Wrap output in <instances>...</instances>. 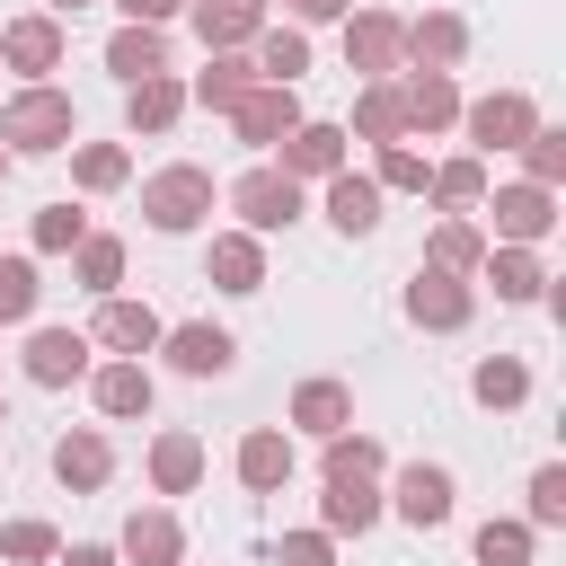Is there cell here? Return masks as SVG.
<instances>
[{
    "label": "cell",
    "instance_id": "obj_34",
    "mask_svg": "<svg viewBox=\"0 0 566 566\" xmlns=\"http://www.w3.org/2000/svg\"><path fill=\"white\" fill-rule=\"evenodd\" d=\"M486 186H495V177H486V159H478V150H460V159H442V168L424 177V195H433L442 212H478V195H486Z\"/></svg>",
    "mask_w": 566,
    "mask_h": 566
},
{
    "label": "cell",
    "instance_id": "obj_46",
    "mask_svg": "<svg viewBox=\"0 0 566 566\" xmlns=\"http://www.w3.org/2000/svg\"><path fill=\"white\" fill-rule=\"evenodd\" d=\"M274 566H336V539L327 531H283L274 539Z\"/></svg>",
    "mask_w": 566,
    "mask_h": 566
},
{
    "label": "cell",
    "instance_id": "obj_24",
    "mask_svg": "<svg viewBox=\"0 0 566 566\" xmlns=\"http://www.w3.org/2000/svg\"><path fill=\"white\" fill-rule=\"evenodd\" d=\"M150 495H195L203 486V442L186 433V424H168V433H150Z\"/></svg>",
    "mask_w": 566,
    "mask_h": 566
},
{
    "label": "cell",
    "instance_id": "obj_15",
    "mask_svg": "<svg viewBox=\"0 0 566 566\" xmlns=\"http://www.w3.org/2000/svg\"><path fill=\"white\" fill-rule=\"evenodd\" d=\"M88 398H97V416H106V424H133V416H150L159 380H150V363H142V354H115V363H97V371H88Z\"/></svg>",
    "mask_w": 566,
    "mask_h": 566
},
{
    "label": "cell",
    "instance_id": "obj_12",
    "mask_svg": "<svg viewBox=\"0 0 566 566\" xmlns=\"http://www.w3.org/2000/svg\"><path fill=\"white\" fill-rule=\"evenodd\" d=\"M62 18L53 9H27V18H9L0 27V71H18V80H44V71H62Z\"/></svg>",
    "mask_w": 566,
    "mask_h": 566
},
{
    "label": "cell",
    "instance_id": "obj_40",
    "mask_svg": "<svg viewBox=\"0 0 566 566\" xmlns=\"http://www.w3.org/2000/svg\"><path fill=\"white\" fill-rule=\"evenodd\" d=\"M522 522H531V531H566V460H539V469H531Z\"/></svg>",
    "mask_w": 566,
    "mask_h": 566
},
{
    "label": "cell",
    "instance_id": "obj_20",
    "mask_svg": "<svg viewBox=\"0 0 566 566\" xmlns=\"http://www.w3.org/2000/svg\"><path fill=\"white\" fill-rule=\"evenodd\" d=\"M27 380H35V389L88 380V336H80V327H35V336H27Z\"/></svg>",
    "mask_w": 566,
    "mask_h": 566
},
{
    "label": "cell",
    "instance_id": "obj_7",
    "mask_svg": "<svg viewBox=\"0 0 566 566\" xmlns=\"http://www.w3.org/2000/svg\"><path fill=\"white\" fill-rule=\"evenodd\" d=\"M230 212H239V230L274 239V230H292V221H301V186H292L283 168H248V177L230 186Z\"/></svg>",
    "mask_w": 566,
    "mask_h": 566
},
{
    "label": "cell",
    "instance_id": "obj_43",
    "mask_svg": "<svg viewBox=\"0 0 566 566\" xmlns=\"http://www.w3.org/2000/svg\"><path fill=\"white\" fill-rule=\"evenodd\" d=\"M35 301H44V283H35V256H0V327L35 318Z\"/></svg>",
    "mask_w": 566,
    "mask_h": 566
},
{
    "label": "cell",
    "instance_id": "obj_3",
    "mask_svg": "<svg viewBox=\"0 0 566 566\" xmlns=\"http://www.w3.org/2000/svg\"><path fill=\"white\" fill-rule=\"evenodd\" d=\"M531 124H539L531 88H486V97H460V133H469V150H478V159L522 150V142H531Z\"/></svg>",
    "mask_w": 566,
    "mask_h": 566
},
{
    "label": "cell",
    "instance_id": "obj_1",
    "mask_svg": "<svg viewBox=\"0 0 566 566\" xmlns=\"http://www.w3.org/2000/svg\"><path fill=\"white\" fill-rule=\"evenodd\" d=\"M142 221H150L159 239H186V230H203V221H212V168H195V159H168V168H150V177H142Z\"/></svg>",
    "mask_w": 566,
    "mask_h": 566
},
{
    "label": "cell",
    "instance_id": "obj_44",
    "mask_svg": "<svg viewBox=\"0 0 566 566\" xmlns=\"http://www.w3.org/2000/svg\"><path fill=\"white\" fill-rule=\"evenodd\" d=\"M88 239V212H71V203H44L35 212V256H71Z\"/></svg>",
    "mask_w": 566,
    "mask_h": 566
},
{
    "label": "cell",
    "instance_id": "obj_19",
    "mask_svg": "<svg viewBox=\"0 0 566 566\" xmlns=\"http://www.w3.org/2000/svg\"><path fill=\"white\" fill-rule=\"evenodd\" d=\"M88 345H106V354H159V310H150V301H124V292H106V301H97V327H88Z\"/></svg>",
    "mask_w": 566,
    "mask_h": 566
},
{
    "label": "cell",
    "instance_id": "obj_37",
    "mask_svg": "<svg viewBox=\"0 0 566 566\" xmlns=\"http://www.w3.org/2000/svg\"><path fill=\"white\" fill-rule=\"evenodd\" d=\"M354 133H363V142H407L398 80H363V97H354Z\"/></svg>",
    "mask_w": 566,
    "mask_h": 566
},
{
    "label": "cell",
    "instance_id": "obj_41",
    "mask_svg": "<svg viewBox=\"0 0 566 566\" xmlns=\"http://www.w3.org/2000/svg\"><path fill=\"white\" fill-rule=\"evenodd\" d=\"M513 159H522L531 186H566V133H557V124H531V142H522Z\"/></svg>",
    "mask_w": 566,
    "mask_h": 566
},
{
    "label": "cell",
    "instance_id": "obj_32",
    "mask_svg": "<svg viewBox=\"0 0 566 566\" xmlns=\"http://www.w3.org/2000/svg\"><path fill=\"white\" fill-rule=\"evenodd\" d=\"M469 398L495 407V416H513V407L531 398V363H522V354H486V363L469 371Z\"/></svg>",
    "mask_w": 566,
    "mask_h": 566
},
{
    "label": "cell",
    "instance_id": "obj_2",
    "mask_svg": "<svg viewBox=\"0 0 566 566\" xmlns=\"http://www.w3.org/2000/svg\"><path fill=\"white\" fill-rule=\"evenodd\" d=\"M0 142H9V150H71V142H80V106H71L53 80H27V88L0 106Z\"/></svg>",
    "mask_w": 566,
    "mask_h": 566
},
{
    "label": "cell",
    "instance_id": "obj_27",
    "mask_svg": "<svg viewBox=\"0 0 566 566\" xmlns=\"http://www.w3.org/2000/svg\"><path fill=\"white\" fill-rule=\"evenodd\" d=\"M186 9H195L203 53H239V44H256V27H265V0H186Z\"/></svg>",
    "mask_w": 566,
    "mask_h": 566
},
{
    "label": "cell",
    "instance_id": "obj_14",
    "mask_svg": "<svg viewBox=\"0 0 566 566\" xmlns=\"http://www.w3.org/2000/svg\"><path fill=\"white\" fill-rule=\"evenodd\" d=\"M398 35H407L398 9H345V71L389 80V71H398Z\"/></svg>",
    "mask_w": 566,
    "mask_h": 566
},
{
    "label": "cell",
    "instance_id": "obj_36",
    "mask_svg": "<svg viewBox=\"0 0 566 566\" xmlns=\"http://www.w3.org/2000/svg\"><path fill=\"white\" fill-rule=\"evenodd\" d=\"M124 177H133V150H124V142H80V150H71V186H80V195H115Z\"/></svg>",
    "mask_w": 566,
    "mask_h": 566
},
{
    "label": "cell",
    "instance_id": "obj_18",
    "mask_svg": "<svg viewBox=\"0 0 566 566\" xmlns=\"http://www.w3.org/2000/svg\"><path fill=\"white\" fill-rule=\"evenodd\" d=\"M478 274H486V283H495V301H513V310L548 301V265H539V248H504V239H486Z\"/></svg>",
    "mask_w": 566,
    "mask_h": 566
},
{
    "label": "cell",
    "instance_id": "obj_38",
    "mask_svg": "<svg viewBox=\"0 0 566 566\" xmlns=\"http://www.w3.org/2000/svg\"><path fill=\"white\" fill-rule=\"evenodd\" d=\"M371 150H380V168H371V186H380V195H424L433 159H424L416 142H371Z\"/></svg>",
    "mask_w": 566,
    "mask_h": 566
},
{
    "label": "cell",
    "instance_id": "obj_33",
    "mask_svg": "<svg viewBox=\"0 0 566 566\" xmlns=\"http://www.w3.org/2000/svg\"><path fill=\"white\" fill-rule=\"evenodd\" d=\"M256 80H283V88H301V71H310V35L301 27H256Z\"/></svg>",
    "mask_w": 566,
    "mask_h": 566
},
{
    "label": "cell",
    "instance_id": "obj_4",
    "mask_svg": "<svg viewBox=\"0 0 566 566\" xmlns=\"http://www.w3.org/2000/svg\"><path fill=\"white\" fill-rule=\"evenodd\" d=\"M478 212L495 221V239H504V248H539V239L557 230V186L513 177V186H486V195H478Z\"/></svg>",
    "mask_w": 566,
    "mask_h": 566
},
{
    "label": "cell",
    "instance_id": "obj_25",
    "mask_svg": "<svg viewBox=\"0 0 566 566\" xmlns=\"http://www.w3.org/2000/svg\"><path fill=\"white\" fill-rule=\"evenodd\" d=\"M230 469H239V486H248V495H274V486L292 478V433H283V424H256V433H239Z\"/></svg>",
    "mask_w": 566,
    "mask_h": 566
},
{
    "label": "cell",
    "instance_id": "obj_5",
    "mask_svg": "<svg viewBox=\"0 0 566 566\" xmlns=\"http://www.w3.org/2000/svg\"><path fill=\"white\" fill-rule=\"evenodd\" d=\"M407 531H442L451 522V504H460V486H451V469L442 460H407L398 478H389V495H380Z\"/></svg>",
    "mask_w": 566,
    "mask_h": 566
},
{
    "label": "cell",
    "instance_id": "obj_10",
    "mask_svg": "<svg viewBox=\"0 0 566 566\" xmlns=\"http://www.w3.org/2000/svg\"><path fill=\"white\" fill-rule=\"evenodd\" d=\"M292 124H301V88H283V80H256L248 97H230V133L248 150H274Z\"/></svg>",
    "mask_w": 566,
    "mask_h": 566
},
{
    "label": "cell",
    "instance_id": "obj_21",
    "mask_svg": "<svg viewBox=\"0 0 566 566\" xmlns=\"http://www.w3.org/2000/svg\"><path fill=\"white\" fill-rule=\"evenodd\" d=\"M380 513H389L380 504V478H327V495H318V531L327 539H363Z\"/></svg>",
    "mask_w": 566,
    "mask_h": 566
},
{
    "label": "cell",
    "instance_id": "obj_11",
    "mask_svg": "<svg viewBox=\"0 0 566 566\" xmlns=\"http://www.w3.org/2000/svg\"><path fill=\"white\" fill-rule=\"evenodd\" d=\"M159 354H168V371H186V380H221V371L239 363V336L212 327V318H186V327H159Z\"/></svg>",
    "mask_w": 566,
    "mask_h": 566
},
{
    "label": "cell",
    "instance_id": "obj_17",
    "mask_svg": "<svg viewBox=\"0 0 566 566\" xmlns=\"http://www.w3.org/2000/svg\"><path fill=\"white\" fill-rule=\"evenodd\" d=\"M203 274H212V292H230V301L265 292V239H256V230H221V239L203 248Z\"/></svg>",
    "mask_w": 566,
    "mask_h": 566
},
{
    "label": "cell",
    "instance_id": "obj_6",
    "mask_svg": "<svg viewBox=\"0 0 566 566\" xmlns=\"http://www.w3.org/2000/svg\"><path fill=\"white\" fill-rule=\"evenodd\" d=\"M345 142H354L345 124H327V115H301V124L274 142V150H283L274 168H283L292 186H318V177H336V168H345Z\"/></svg>",
    "mask_w": 566,
    "mask_h": 566
},
{
    "label": "cell",
    "instance_id": "obj_52",
    "mask_svg": "<svg viewBox=\"0 0 566 566\" xmlns=\"http://www.w3.org/2000/svg\"><path fill=\"white\" fill-rule=\"evenodd\" d=\"M0 424H9V398H0Z\"/></svg>",
    "mask_w": 566,
    "mask_h": 566
},
{
    "label": "cell",
    "instance_id": "obj_30",
    "mask_svg": "<svg viewBox=\"0 0 566 566\" xmlns=\"http://www.w3.org/2000/svg\"><path fill=\"white\" fill-rule=\"evenodd\" d=\"M106 71H115L124 88H133V80H150V71H168V35H159V27H133V18H124V27L106 35Z\"/></svg>",
    "mask_w": 566,
    "mask_h": 566
},
{
    "label": "cell",
    "instance_id": "obj_48",
    "mask_svg": "<svg viewBox=\"0 0 566 566\" xmlns=\"http://www.w3.org/2000/svg\"><path fill=\"white\" fill-rule=\"evenodd\" d=\"M115 9H124V18H133V27H168V18H177V9H186V0H115Z\"/></svg>",
    "mask_w": 566,
    "mask_h": 566
},
{
    "label": "cell",
    "instance_id": "obj_49",
    "mask_svg": "<svg viewBox=\"0 0 566 566\" xmlns=\"http://www.w3.org/2000/svg\"><path fill=\"white\" fill-rule=\"evenodd\" d=\"M53 566H124V557H115V548H97V539H80V548H62Z\"/></svg>",
    "mask_w": 566,
    "mask_h": 566
},
{
    "label": "cell",
    "instance_id": "obj_13",
    "mask_svg": "<svg viewBox=\"0 0 566 566\" xmlns=\"http://www.w3.org/2000/svg\"><path fill=\"white\" fill-rule=\"evenodd\" d=\"M469 53V18L460 9H424V18H407V35H398V71H451Z\"/></svg>",
    "mask_w": 566,
    "mask_h": 566
},
{
    "label": "cell",
    "instance_id": "obj_16",
    "mask_svg": "<svg viewBox=\"0 0 566 566\" xmlns=\"http://www.w3.org/2000/svg\"><path fill=\"white\" fill-rule=\"evenodd\" d=\"M115 557H124V566H186V522H177L168 504H133Z\"/></svg>",
    "mask_w": 566,
    "mask_h": 566
},
{
    "label": "cell",
    "instance_id": "obj_26",
    "mask_svg": "<svg viewBox=\"0 0 566 566\" xmlns=\"http://www.w3.org/2000/svg\"><path fill=\"white\" fill-rule=\"evenodd\" d=\"M292 424H301L310 442L345 433V424H354V389H345V380H327V371H310V380L292 389Z\"/></svg>",
    "mask_w": 566,
    "mask_h": 566
},
{
    "label": "cell",
    "instance_id": "obj_35",
    "mask_svg": "<svg viewBox=\"0 0 566 566\" xmlns=\"http://www.w3.org/2000/svg\"><path fill=\"white\" fill-rule=\"evenodd\" d=\"M531 548H539V531H531L522 513H495V522H478V539H469L478 566H531Z\"/></svg>",
    "mask_w": 566,
    "mask_h": 566
},
{
    "label": "cell",
    "instance_id": "obj_8",
    "mask_svg": "<svg viewBox=\"0 0 566 566\" xmlns=\"http://www.w3.org/2000/svg\"><path fill=\"white\" fill-rule=\"evenodd\" d=\"M407 318H416V327H433V336L469 327V318H478V292H469V274L416 265V274H407Z\"/></svg>",
    "mask_w": 566,
    "mask_h": 566
},
{
    "label": "cell",
    "instance_id": "obj_23",
    "mask_svg": "<svg viewBox=\"0 0 566 566\" xmlns=\"http://www.w3.org/2000/svg\"><path fill=\"white\" fill-rule=\"evenodd\" d=\"M53 478H62L71 495H97V486L115 478V442H106L97 424H80V433H62V442H53Z\"/></svg>",
    "mask_w": 566,
    "mask_h": 566
},
{
    "label": "cell",
    "instance_id": "obj_28",
    "mask_svg": "<svg viewBox=\"0 0 566 566\" xmlns=\"http://www.w3.org/2000/svg\"><path fill=\"white\" fill-rule=\"evenodd\" d=\"M256 88V62H248V44L239 53H203V71L186 80V106H212V115H230V97H248Z\"/></svg>",
    "mask_w": 566,
    "mask_h": 566
},
{
    "label": "cell",
    "instance_id": "obj_45",
    "mask_svg": "<svg viewBox=\"0 0 566 566\" xmlns=\"http://www.w3.org/2000/svg\"><path fill=\"white\" fill-rule=\"evenodd\" d=\"M327 478H380V442L371 433H327Z\"/></svg>",
    "mask_w": 566,
    "mask_h": 566
},
{
    "label": "cell",
    "instance_id": "obj_31",
    "mask_svg": "<svg viewBox=\"0 0 566 566\" xmlns=\"http://www.w3.org/2000/svg\"><path fill=\"white\" fill-rule=\"evenodd\" d=\"M478 256H486V230H478L469 212H442L433 239H424V265H442V274H478Z\"/></svg>",
    "mask_w": 566,
    "mask_h": 566
},
{
    "label": "cell",
    "instance_id": "obj_9",
    "mask_svg": "<svg viewBox=\"0 0 566 566\" xmlns=\"http://www.w3.org/2000/svg\"><path fill=\"white\" fill-rule=\"evenodd\" d=\"M389 80H398L407 142H424V133H451V124H460V80H451V71H389Z\"/></svg>",
    "mask_w": 566,
    "mask_h": 566
},
{
    "label": "cell",
    "instance_id": "obj_47",
    "mask_svg": "<svg viewBox=\"0 0 566 566\" xmlns=\"http://www.w3.org/2000/svg\"><path fill=\"white\" fill-rule=\"evenodd\" d=\"M283 9H292V27H327V18H345L354 0H283Z\"/></svg>",
    "mask_w": 566,
    "mask_h": 566
},
{
    "label": "cell",
    "instance_id": "obj_22",
    "mask_svg": "<svg viewBox=\"0 0 566 566\" xmlns=\"http://www.w3.org/2000/svg\"><path fill=\"white\" fill-rule=\"evenodd\" d=\"M318 186H327V221H336L345 239H371V230H380V203H389V195H380L354 159H345L336 177H318Z\"/></svg>",
    "mask_w": 566,
    "mask_h": 566
},
{
    "label": "cell",
    "instance_id": "obj_42",
    "mask_svg": "<svg viewBox=\"0 0 566 566\" xmlns=\"http://www.w3.org/2000/svg\"><path fill=\"white\" fill-rule=\"evenodd\" d=\"M0 557L9 566H53L62 557V531L53 522H0Z\"/></svg>",
    "mask_w": 566,
    "mask_h": 566
},
{
    "label": "cell",
    "instance_id": "obj_29",
    "mask_svg": "<svg viewBox=\"0 0 566 566\" xmlns=\"http://www.w3.org/2000/svg\"><path fill=\"white\" fill-rule=\"evenodd\" d=\"M177 115H186V80H177V71H150V80L124 88V124H133V133H168Z\"/></svg>",
    "mask_w": 566,
    "mask_h": 566
},
{
    "label": "cell",
    "instance_id": "obj_50",
    "mask_svg": "<svg viewBox=\"0 0 566 566\" xmlns=\"http://www.w3.org/2000/svg\"><path fill=\"white\" fill-rule=\"evenodd\" d=\"M44 9H53V18H80V9H88V0H44Z\"/></svg>",
    "mask_w": 566,
    "mask_h": 566
},
{
    "label": "cell",
    "instance_id": "obj_39",
    "mask_svg": "<svg viewBox=\"0 0 566 566\" xmlns=\"http://www.w3.org/2000/svg\"><path fill=\"white\" fill-rule=\"evenodd\" d=\"M71 265H80V283H88V292L106 301V292L124 283V239H106V230H88V239L71 248Z\"/></svg>",
    "mask_w": 566,
    "mask_h": 566
},
{
    "label": "cell",
    "instance_id": "obj_51",
    "mask_svg": "<svg viewBox=\"0 0 566 566\" xmlns=\"http://www.w3.org/2000/svg\"><path fill=\"white\" fill-rule=\"evenodd\" d=\"M0 177H9V142H0Z\"/></svg>",
    "mask_w": 566,
    "mask_h": 566
}]
</instances>
